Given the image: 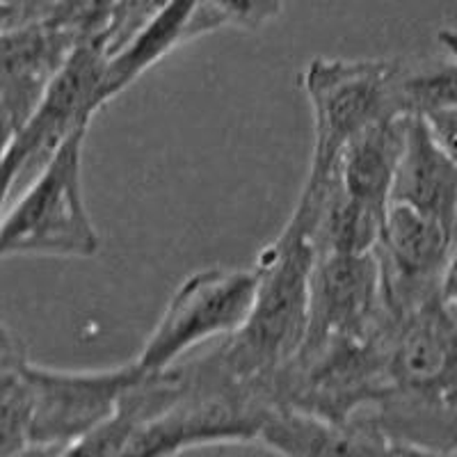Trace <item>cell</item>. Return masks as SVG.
Instances as JSON below:
<instances>
[{
	"instance_id": "1",
	"label": "cell",
	"mask_w": 457,
	"mask_h": 457,
	"mask_svg": "<svg viewBox=\"0 0 457 457\" xmlns=\"http://www.w3.org/2000/svg\"><path fill=\"white\" fill-rule=\"evenodd\" d=\"M316 259L312 227L291 213L284 231L259 256V293L250 318L213 350L231 378L270 389L272 378L300 353L309 328Z\"/></svg>"
},
{
	"instance_id": "2",
	"label": "cell",
	"mask_w": 457,
	"mask_h": 457,
	"mask_svg": "<svg viewBox=\"0 0 457 457\" xmlns=\"http://www.w3.org/2000/svg\"><path fill=\"white\" fill-rule=\"evenodd\" d=\"M89 126L64 140L51 161L16 197L7 199L0 228V254L89 259L101 250L83 195V145Z\"/></svg>"
},
{
	"instance_id": "3",
	"label": "cell",
	"mask_w": 457,
	"mask_h": 457,
	"mask_svg": "<svg viewBox=\"0 0 457 457\" xmlns=\"http://www.w3.org/2000/svg\"><path fill=\"white\" fill-rule=\"evenodd\" d=\"M400 69L398 60L375 57H313L307 64L302 71V89L313 117L307 179L334 174L343 146L357 133L403 114L395 96Z\"/></svg>"
},
{
	"instance_id": "4",
	"label": "cell",
	"mask_w": 457,
	"mask_h": 457,
	"mask_svg": "<svg viewBox=\"0 0 457 457\" xmlns=\"http://www.w3.org/2000/svg\"><path fill=\"white\" fill-rule=\"evenodd\" d=\"M259 293V270L206 268L179 284L161 313L136 364L142 373H158L202 343L228 337L245 325Z\"/></svg>"
},
{
	"instance_id": "5",
	"label": "cell",
	"mask_w": 457,
	"mask_h": 457,
	"mask_svg": "<svg viewBox=\"0 0 457 457\" xmlns=\"http://www.w3.org/2000/svg\"><path fill=\"white\" fill-rule=\"evenodd\" d=\"M104 73L105 53L99 39L79 44L30 114V120L10 140L3 142V199H10L16 187L21 190L28 186L71 133L92 124L94 114L104 108Z\"/></svg>"
},
{
	"instance_id": "6",
	"label": "cell",
	"mask_w": 457,
	"mask_h": 457,
	"mask_svg": "<svg viewBox=\"0 0 457 457\" xmlns=\"http://www.w3.org/2000/svg\"><path fill=\"white\" fill-rule=\"evenodd\" d=\"M140 373L136 359L101 370H57L28 361L32 426L23 457L71 455L85 436L108 421Z\"/></svg>"
},
{
	"instance_id": "7",
	"label": "cell",
	"mask_w": 457,
	"mask_h": 457,
	"mask_svg": "<svg viewBox=\"0 0 457 457\" xmlns=\"http://www.w3.org/2000/svg\"><path fill=\"white\" fill-rule=\"evenodd\" d=\"M389 320L373 252H322L312 275L309 328L302 350L341 337H370Z\"/></svg>"
},
{
	"instance_id": "8",
	"label": "cell",
	"mask_w": 457,
	"mask_h": 457,
	"mask_svg": "<svg viewBox=\"0 0 457 457\" xmlns=\"http://www.w3.org/2000/svg\"><path fill=\"white\" fill-rule=\"evenodd\" d=\"M455 238L457 231L442 222L405 204L391 202L375 245L389 316H403L439 293V279Z\"/></svg>"
},
{
	"instance_id": "9",
	"label": "cell",
	"mask_w": 457,
	"mask_h": 457,
	"mask_svg": "<svg viewBox=\"0 0 457 457\" xmlns=\"http://www.w3.org/2000/svg\"><path fill=\"white\" fill-rule=\"evenodd\" d=\"M79 37L42 21L21 30L0 32V114L3 142L21 129L60 69L67 64Z\"/></svg>"
},
{
	"instance_id": "10",
	"label": "cell",
	"mask_w": 457,
	"mask_h": 457,
	"mask_svg": "<svg viewBox=\"0 0 457 457\" xmlns=\"http://www.w3.org/2000/svg\"><path fill=\"white\" fill-rule=\"evenodd\" d=\"M222 28L206 0H167L146 19L112 55H105L101 83L104 105L136 83L146 69L158 64L174 48Z\"/></svg>"
},
{
	"instance_id": "11",
	"label": "cell",
	"mask_w": 457,
	"mask_h": 457,
	"mask_svg": "<svg viewBox=\"0 0 457 457\" xmlns=\"http://www.w3.org/2000/svg\"><path fill=\"white\" fill-rule=\"evenodd\" d=\"M405 136L407 117H386L357 133L338 156L343 190L379 222H386L394 202L395 174L405 149Z\"/></svg>"
},
{
	"instance_id": "12",
	"label": "cell",
	"mask_w": 457,
	"mask_h": 457,
	"mask_svg": "<svg viewBox=\"0 0 457 457\" xmlns=\"http://www.w3.org/2000/svg\"><path fill=\"white\" fill-rule=\"evenodd\" d=\"M394 202L411 206L419 213L457 231V165L432 137L423 117H407V136Z\"/></svg>"
},
{
	"instance_id": "13",
	"label": "cell",
	"mask_w": 457,
	"mask_h": 457,
	"mask_svg": "<svg viewBox=\"0 0 457 457\" xmlns=\"http://www.w3.org/2000/svg\"><path fill=\"white\" fill-rule=\"evenodd\" d=\"M28 350L3 325L0 337V457H23L30 444L32 386L28 378Z\"/></svg>"
},
{
	"instance_id": "14",
	"label": "cell",
	"mask_w": 457,
	"mask_h": 457,
	"mask_svg": "<svg viewBox=\"0 0 457 457\" xmlns=\"http://www.w3.org/2000/svg\"><path fill=\"white\" fill-rule=\"evenodd\" d=\"M398 108L405 117H428L436 110L457 105V60L446 64H430L423 69H407L403 64L395 85Z\"/></svg>"
},
{
	"instance_id": "15",
	"label": "cell",
	"mask_w": 457,
	"mask_h": 457,
	"mask_svg": "<svg viewBox=\"0 0 457 457\" xmlns=\"http://www.w3.org/2000/svg\"><path fill=\"white\" fill-rule=\"evenodd\" d=\"M120 3L121 0H57L46 21L71 32L80 42H101Z\"/></svg>"
},
{
	"instance_id": "16",
	"label": "cell",
	"mask_w": 457,
	"mask_h": 457,
	"mask_svg": "<svg viewBox=\"0 0 457 457\" xmlns=\"http://www.w3.org/2000/svg\"><path fill=\"white\" fill-rule=\"evenodd\" d=\"M206 5L213 10L222 28L254 32L279 19L286 0H206Z\"/></svg>"
},
{
	"instance_id": "17",
	"label": "cell",
	"mask_w": 457,
	"mask_h": 457,
	"mask_svg": "<svg viewBox=\"0 0 457 457\" xmlns=\"http://www.w3.org/2000/svg\"><path fill=\"white\" fill-rule=\"evenodd\" d=\"M57 0H0V32L46 21Z\"/></svg>"
},
{
	"instance_id": "18",
	"label": "cell",
	"mask_w": 457,
	"mask_h": 457,
	"mask_svg": "<svg viewBox=\"0 0 457 457\" xmlns=\"http://www.w3.org/2000/svg\"><path fill=\"white\" fill-rule=\"evenodd\" d=\"M428 121L432 137L442 146L444 154L457 165V105L455 108L436 110V112L423 117Z\"/></svg>"
},
{
	"instance_id": "19",
	"label": "cell",
	"mask_w": 457,
	"mask_h": 457,
	"mask_svg": "<svg viewBox=\"0 0 457 457\" xmlns=\"http://www.w3.org/2000/svg\"><path fill=\"white\" fill-rule=\"evenodd\" d=\"M439 295L451 309H457V238L453 243V250L444 265L442 279H439Z\"/></svg>"
},
{
	"instance_id": "20",
	"label": "cell",
	"mask_w": 457,
	"mask_h": 457,
	"mask_svg": "<svg viewBox=\"0 0 457 457\" xmlns=\"http://www.w3.org/2000/svg\"><path fill=\"white\" fill-rule=\"evenodd\" d=\"M436 42L453 60H457V30L455 28H444V30L436 32Z\"/></svg>"
},
{
	"instance_id": "21",
	"label": "cell",
	"mask_w": 457,
	"mask_h": 457,
	"mask_svg": "<svg viewBox=\"0 0 457 457\" xmlns=\"http://www.w3.org/2000/svg\"><path fill=\"white\" fill-rule=\"evenodd\" d=\"M446 405L451 407L453 411H457V386H455V389L451 391V394L446 395Z\"/></svg>"
}]
</instances>
